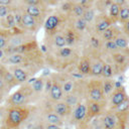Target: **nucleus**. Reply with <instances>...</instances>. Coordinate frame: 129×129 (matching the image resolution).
Wrapping results in <instances>:
<instances>
[{
    "instance_id": "f257e3e1",
    "label": "nucleus",
    "mask_w": 129,
    "mask_h": 129,
    "mask_svg": "<svg viewBox=\"0 0 129 129\" xmlns=\"http://www.w3.org/2000/svg\"><path fill=\"white\" fill-rule=\"evenodd\" d=\"M25 118L24 112L22 109L20 108H11L8 111V115H7V123L11 126V127H15L18 126Z\"/></svg>"
},
{
    "instance_id": "f03ea898",
    "label": "nucleus",
    "mask_w": 129,
    "mask_h": 129,
    "mask_svg": "<svg viewBox=\"0 0 129 129\" xmlns=\"http://www.w3.org/2000/svg\"><path fill=\"white\" fill-rule=\"evenodd\" d=\"M89 97L93 102H101L104 98V93L102 89V84H94L90 87L89 90Z\"/></svg>"
},
{
    "instance_id": "7ed1b4c3",
    "label": "nucleus",
    "mask_w": 129,
    "mask_h": 129,
    "mask_svg": "<svg viewBox=\"0 0 129 129\" xmlns=\"http://www.w3.org/2000/svg\"><path fill=\"white\" fill-rule=\"evenodd\" d=\"M49 96H50V99L54 102H57V101H60L62 99V96H63V92H62V88L61 86L57 83V82H53L51 83V86L49 88Z\"/></svg>"
},
{
    "instance_id": "20e7f679",
    "label": "nucleus",
    "mask_w": 129,
    "mask_h": 129,
    "mask_svg": "<svg viewBox=\"0 0 129 129\" xmlns=\"http://www.w3.org/2000/svg\"><path fill=\"white\" fill-rule=\"evenodd\" d=\"M72 111V107L69 106L64 101H57L55 102L54 104V107H53V112L56 113L57 115H59L61 118L62 117H66L68 116Z\"/></svg>"
},
{
    "instance_id": "39448f33",
    "label": "nucleus",
    "mask_w": 129,
    "mask_h": 129,
    "mask_svg": "<svg viewBox=\"0 0 129 129\" xmlns=\"http://www.w3.org/2000/svg\"><path fill=\"white\" fill-rule=\"evenodd\" d=\"M88 114V107L86 104L84 103H78L73 111V116H74V119L78 122L82 121L85 119V117L87 116Z\"/></svg>"
},
{
    "instance_id": "423d86ee",
    "label": "nucleus",
    "mask_w": 129,
    "mask_h": 129,
    "mask_svg": "<svg viewBox=\"0 0 129 129\" xmlns=\"http://www.w3.org/2000/svg\"><path fill=\"white\" fill-rule=\"evenodd\" d=\"M126 98H127L126 92L124 91V89L122 87L119 89H115V91L113 92L112 97H111V104L113 107H116L119 104H121Z\"/></svg>"
},
{
    "instance_id": "0eeeda50",
    "label": "nucleus",
    "mask_w": 129,
    "mask_h": 129,
    "mask_svg": "<svg viewBox=\"0 0 129 129\" xmlns=\"http://www.w3.org/2000/svg\"><path fill=\"white\" fill-rule=\"evenodd\" d=\"M25 100H26V95L24 94V92H23L22 90H18V91L14 92V93L11 95L9 102H10L13 106L18 107V106L23 105L24 102H25Z\"/></svg>"
},
{
    "instance_id": "6e6552de",
    "label": "nucleus",
    "mask_w": 129,
    "mask_h": 129,
    "mask_svg": "<svg viewBox=\"0 0 129 129\" xmlns=\"http://www.w3.org/2000/svg\"><path fill=\"white\" fill-rule=\"evenodd\" d=\"M103 127L104 129H115L116 125H117V117L115 114L109 113L107 115H105V117L103 118Z\"/></svg>"
},
{
    "instance_id": "1a4fd4ad",
    "label": "nucleus",
    "mask_w": 129,
    "mask_h": 129,
    "mask_svg": "<svg viewBox=\"0 0 129 129\" xmlns=\"http://www.w3.org/2000/svg\"><path fill=\"white\" fill-rule=\"evenodd\" d=\"M59 23V18L56 15H50L44 22V28L46 31H53Z\"/></svg>"
},
{
    "instance_id": "9d476101",
    "label": "nucleus",
    "mask_w": 129,
    "mask_h": 129,
    "mask_svg": "<svg viewBox=\"0 0 129 129\" xmlns=\"http://www.w3.org/2000/svg\"><path fill=\"white\" fill-rule=\"evenodd\" d=\"M12 75H13L14 79L16 80V82H17V83H20V84H21V83H24V82L27 80V78H28L26 72H25L24 70L20 69V68H15V69H13Z\"/></svg>"
},
{
    "instance_id": "9b49d317",
    "label": "nucleus",
    "mask_w": 129,
    "mask_h": 129,
    "mask_svg": "<svg viewBox=\"0 0 129 129\" xmlns=\"http://www.w3.org/2000/svg\"><path fill=\"white\" fill-rule=\"evenodd\" d=\"M103 67H104V62L102 60H100V59L92 62L91 63L90 74L92 76H101L102 75V71H103Z\"/></svg>"
},
{
    "instance_id": "f8f14e48",
    "label": "nucleus",
    "mask_w": 129,
    "mask_h": 129,
    "mask_svg": "<svg viewBox=\"0 0 129 129\" xmlns=\"http://www.w3.org/2000/svg\"><path fill=\"white\" fill-rule=\"evenodd\" d=\"M45 120H46L47 124H54V125H59V126H61V124H62L61 117L54 112L47 113L45 116Z\"/></svg>"
},
{
    "instance_id": "ddd939ff",
    "label": "nucleus",
    "mask_w": 129,
    "mask_h": 129,
    "mask_svg": "<svg viewBox=\"0 0 129 129\" xmlns=\"http://www.w3.org/2000/svg\"><path fill=\"white\" fill-rule=\"evenodd\" d=\"M35 18L28 15L27 13L22 14V26L27 29H33L35 27Z\"/></svg>"
},
{
    "instance_id": "4468645a",
    "label": "nucleus",
    "mask_w": 129,
    "mask_h": 129,
    "mask_svg": "<svg viewBox=\"0 0 129 129\" xmlns=\"http://www.w3.org/2000/svg\"><path fill=\"white\" fill-rule=\"evenodd\" d=\"M91 70V62L87 58H83L79 63V71L82 75H88L90 74Z\"/></svg>"
},
{
    "instance_id": "2eb2a0df",
    "label": "nucleus",
    "mask_w": 129,
    "mask_h": 129,
    "mask_svg": "<svg viewBox=\"0 0 129 129\" xmlns=\"http://www.w3.org/2000/svg\"><path fill=\"white\" fill-rule=\"evenodd\" d=\"M25 13H27L28 15L32 16L33 18L39 17L40 16V8L38 7V5H27L26 9H25Z\"/></svg>"
},
{
    "instance_id": "dca6fc26",
    "label": "nucleus",
    "mask_w": 129,
    "mask_h": 129,
    "mask_svg": "<svg viewBox=\"0 0 129 129\" xmlns=\"http://www.w3.org/2000/svg\"><path fill=\"white\" fill-rule=\"evenodd\" d=\"M7 60H8V62H10L12 64H19V63H22L24 61V56L22 55V53L14 52L8 56Z\"/></svg>"
},
{
    "instance_id": "f3484780",
    "label": "nucleus",
    "mask_w": 129,
    "mask_h": 129,
    "mask_svg": "<svg viewBox=\"0 0 129 129\" xmlns=\"http://www.w3.org/2000/svg\"><path fill=\"white\" fill-rule=\"evenodd\" d=\"M110 25H111V20L108 19V18H105V19L100 20V21L97 23L96 28H97V31H98V32L102 33V32L105 31L107 28H109Z\"/></svg>"
},
{
    "instance_id": "a211bd4d",
    "label": "nucleus",
    "mask_w": 129,
    "mask_h": 129,
    "mask_svg": "<svg viewBox=\"0 0 129 129\" xmlns=\"http://www.w3.org/2000/svg\"><path fill=\"white\" fill-rule=\"evenodd\" d=\"M113 40H114V42H115V44H116V46H117L118 49H125L128 46V40L125 37L116 36Z\"/></svg>"
},
{
    "instance_id": "6ab92c4d",
    "label": "nucleus",
    "mask_w": 129,
    "mask_h": 129,
    "mask_svg": "<svg viewBox=\"0 0 129 129\" xmlns=\"http://www.w3.org/2000/svg\"><path fill=\"white\" fill-rule=\"evenodd\" d=\"M102 89H103V93H104V95H108V94L112 93L113 90L115 89L113 81H111V80H107V81H105V82L102 84Z\"/></svg>"
},
{
    "instance_id": "aec40b11",
    "label": "nucleus",
    "mask_w": 129,
    "mask_h": 129,
    "mask_svg": "<svg viewBox=\"0 0 129 129\" xmlns=\"http://www.w3.org/2000/svg\"><path fill=\"white\" fill-rule=\"evenodd\" d=\"M43 87H44V83L41 79H35L31 82V88L33 89L34 92L36 93H39L43 90Z\"/></svg>"
},
{
    "instance_id": "412c9836",
    "label": "nucleus",
    "mask_w": 129,
    "mask_h": 129,
    "mask_svg": "<svg viewBox=\"0 0 129 129\" xmlns=\"http://www.w3.org/2000/svg\"><path fill=\"white\" fill-rule=\"evenodd\" d=\"M88 112H90L92 115H98L101 112V106L98 102H91L88 107Z\"/></svg>"
},
{
    "instance_id": "4be33fe9",
    "label": "nucleus",
    "mask_w": 129,
    "mask_h": 129,
    "mask_svg": "<svg viewBox=\"0 0 129 129\" xmlns=\"http://www.w3.org/2000/svg\"><path fill=\"white\" fill-rule=\"evenodd\" d=\"M114 109H115L116 113H124V112H126L129 109V99L126 98L121 104H119L118 106L114 107Z\"/></svg>"
},
{
    "instance_id": "5701e85b",
    "label": "nucleus",
    "mask_w": 129,
    "mask_h": 129,
    "mask_svg": "<svg viewBox=\"0 0 129 129\" xmlns=\"http://www.w3.org/2000/svg\"><path fill=\"white\" fill-rule=\"evenodd\" d=\"M120 5L117 4V3H112L110 5V10H109V13H110V16L111 18H118L119 17V12H120Z\"/></svg>"
},
{
    "instance_id": "b1692460",
    "label": "nucleus",
    "mask_w": 129,
    "mask_h": 129,
    "mask_svg": "<svg viewBox=\"0 0 129 129\" xmlns=\"http://www.w3.org/2000/svg\"><path fill=\"white\" fill-rule=\"evenodd\" d=\"M63 36H64L66 43H67L68 46H71L72 44L75 43V41H76V34H75L74 31H72V30H68L67 33H66V35H63Z\"/></svg>"
},
{
    "instance_id": "393cba45",
    "label": "nucleus",
    "mask_w": 129,
    "mask_h": 129,
    "mask_svg": "<svg viewBox=\"0 0 129 129\" xmlns=\"http://www.w3.org/2000/svg\"><path fill=\"white\" fill-rule=\"evenodd\" d=\"M102 76L106 79H110L113 76V69L110 63H104L103 71H102Z\"/></svg>"
},
{
    "instance_id": "a878e982",
    "label": "nucleus",
    "mask_w": 129,
    "mask_h": 129,
    "mask_svg": "<svg viewBox=\"0 0 129 129\" xmlns=\"http://www.w3.org/2000/svg\"><path fill=\"white\" fill-rule=\"evenodd\" d=\"M87 23H88V22H87L83 17H79V18L76 20V22H75V27H76L77 30L83 31V30L86 29V27H87Z\"/></svg>"
},
{
    "instance_id": "bb28decb",
    "label": "nucleus",
    "mask_w": 129,
    "mask_h": 129,
    "mask_svg": "<svg viewBox=\"0 0 129 129\" xmlns=\"http://www.w3.org/2000/svg\"><path fill=\"white\" fill-rule=\"evenodd\" d=\"M53 41H54V45H55L56 47H58V48L63 47V46H66V45H67V43H66V39H64V36H63V35H61V34H57V35H55V36H54Z\"/></svg>"
},
{
    "instance_id": "cd10ccee",
    "label": "nucleus",
    "mask_w": 129,
    "mask_h": 129,
    "mask_svg": "<svg viewBox=\"0 0 129 129\" xmlns=\"http://www.w3.org/2000/svg\"><path fill=\"white\" fill-rule=\"evenodd\" d=\"M102 37L105 39V40H111V39H114L115 38V31L113 28L109 27L107 28L105 31L102 32Z\"/></svg>"
},
{
    "instance_id": "c85d7f7f",
    "label": "nucleus",
    "mask_w": 129,
    "mask_h": 129,
    "mask_svg": "<svg viewBox=\"0 0 129 129\" xmlns=\"http://www.w3.org/2000/svg\"><path fill=\"white\" fill-rule=\"evenodd\" d=\"M72 52H73V49L71 48V46L66 45V46L59 48L58 54H59V56H61L63 58H67V57H69V56L72 55Z\"/></svg>"
},
{
    "instance_id": "c756f323",
    "label": "nucleus",
    "mask_w": 129,
    "mask_h": 129,
    "mask_svg": "<svg viewBox=\"0 0 129 129\" xmlns=\"http://www.w3.org/2000/svg\"><path fill=\"white\" fill-rule=\"evenodd\" d=\"M2 78L6 85H14L16 83V80L14 79L12 73H10V72H5L4 75L2 76Z\"/></svg>"
},
{
    "instance_id": "7c9ffc66",
    "label": "nucleus",
    "mask_w": 129,
    "mask_h": 129,
    "mask_svg": "<svg viewBox=\"0 0 129 129\" xmlns=\"http://www.w3.org/2000/svg\"><path fill=\"white\" fill-rule=\"evenodd\" d=\"M113 59L116 63L118 64H123L126 60V55L123 54V53H120V52H114L113 53Z\"/></svg>"
},
{
    "instance_id": "2f4dec72",
    "label": "nucleus",
    "mask_w": 129,
    "mask_h": 129,
    "mask_svg": "<svg viewBox=\"0 0 129 129\" xmlns=\"http://www.w3.org/2000/svg\"><path fill=\"white\" fill-rule=\"evenodd\" d=\"M119 18L122 21H126V20L129 19V8L128 7H122V8H120Z\"/></svg>"
},
{
    "instance_id": "473e14b6",
    "label": "nucleus",
    "mask_w": 129,
    "mask_h": 129,
    "mask_svg": "<svg viewBox=\"0 0 129 129\" xmlns=\"http://www.w3.org/2000/svg\"><path fill=\"white\" fill-rule=\"evenodd\" d=\"M82 17H83L87 22H91V21L94 19V17H95V12H94V10H92V9L85 10Z\"/></svg>"
},
{
    "instance_id": "72a5a7b5",
    "label": "nucleus",
    "mask_w": 129,
    "mask_h": 129,
    "mask_svg": "<svg viewBox=\"0 0 129 129\" xmlns=\"http://www.w3.org/2000/svg\"><path fill=\"white\" fill-rule=\"evenodd\" d=\"M5 19H6V23H7V26L9 27V28H13L16 24H15V19H14V14L13 13H8L7 15H6V17H5Z\"/></svg>"
},
{
    "instance_id": "f704fd0d",
    "label": "nucleus",
    "mask_w": 129,
    "mask_h": 129,
    "mask_svg": "<svg viewBox=\"0 0 129 129\" xmlns=\"http://www.w3.org/2000/svg\"><path fill=\"white\" fill-rule=\"evenodd\" d=\"M61 88H62V92H63V93H66V94H70V93L73 91L74 84H73L72 81H67V82L61 86Z\"/></svg>"
},
{
    "instance_id": "c9c22d12",
    "label": "nucleus",
    "mask_w": 129,
    "mask_h": 129,
    "mask_svg": "<svg viewBox=\"0 0 129 129\" xmlns=\"http://www.w3.org/2000/svg\"><path fill=\"white\" fill-rule=\"evenodd\" d=\"M64 102H66V103H67V104H68L69 106H71V107H73V106H76V105L78 104L77 98H76L75 96L71 95V94H69V95L67 96V98H66Z\"/></svg>"
},
{
    "instance_id": "e433bc0d",
    "label": "nucleus",
    "mask_w": 129,
    "mask_h": 129,
    "mask_svg": "<svg viewBox=\"0 0 129 129\" xmlns=\"http://www.w3.org/2000/svg\"><path fill=\"white\" fill-rule=\"evenodd\" d=\"M105 47H106L108 50H110V51H116V50L118 49L113 39H111V40H106V42H105Z\"/></svg>"
},
{
    "instance_id": "4c0bfd02",
    "label": "nucleus",
    "mask_w": 129,
    "mask_h": 129,
    "mask_svg": "<svg viewBox=\"0 0 129 129\" xmlns=\"http://www.w3.org/2000/svg\"><path fill=\"white\" fill-rule=\"evenodd\" d=\"M73 10H74V13L79 16V17H82L83 14H84V11H85V8L82 6V5H75L73 7Z\"/></svg>"
},
{
    "instance_id": "58836bf2",
    "label": "nucleus",
    "mask_w": 129,
    "mask_h": 129,
    "mask_svg": "<svg viewBox=\"0 0 129 129\" xmlns=\"http://www.w3.org/2000/svg\"><path fill=\"white\" fill-rule=\"evenodd\" d=\"M8 13H9L8 7L4 5H0V18H5Z\"/></svg>"
},
{
    "instance_id": "ea45409f",
    "label": "nucleus",
    "mask_w": 129,
    "mask_h": 129,
    "mask_svg": "<svg viewBox=\"0 0 129 129\" xmlns=\"http://www.w3.org/2000/svg\"><path fill=\"white\" fill-rule=\"evenodd\" d=\"M14 19H15V24L17 26L22 25V15L19 13H15L14 14Z\"/></svg>"
},
{
    "instance_id": "a19ab883",
    "label": "nucleus",
    "mask_w": 129,
    "mask_h": 129,
    "mask_svg": "<svg viewBox=\"0 0 129 129\" xmlns=\"http://www.w3.org/2000/svg\"><path fill=\"white\" fill-rule=\"evenodd\" d=\"M7 46V39L3 35H0V48H5Z\"/></svg>"
},
{
    "instance_id": "79ce46f5",
    "label": "nucleus",
    "mask_w": 129,
    "mask_h": 129,
    "mask_svg": "<svg viewBox=\"0 0 129 129\" xmlns=\"http://www.w3.org/2000/svg\"><path fill=\"white\" fill-rule=\"evenodd\" d=\"M91 44L93 45V47L97 48L99 46V44H100V40L98 38H96V37H92L91 38Z\"/></svg>"
},
{
    "instance_id": "37998d69",
    "label": "nucleus",
    "mask_w": 129,
    "mask_h": 129,
    "mask_svg": "<svg viewBox=\"0 0 129 129\" xmlns=\"http://www.w3.org/2000/svg\"><path fill=\"white\" fill-rule=\"evenodd\" d=\"M41 0H24L27 5H38Z\"/></svg>"
},
{
    "instance_id": "c03bdc74",
    "label": "nucleus",
    "mask_w": 129,
    "mask_h": 129,
    "mask_svg": "<svg viewBox=\"0 0 129 129\" xmlns=\"http://www.w3.org/2000/svg\"><path fill=\"white\" fill-rule=\"evenodd\" d=\"M45 129H62L59 125H54V124H47L45 126Z\"/></svg>"
},
{
    "instance_id": "a18cd8bd",
    "label": "nucleus",
    "mask_w": 129,
    "mask_h": 129,
    "mask_svg": "<svg viewBox=\"0 0 129 129\" xmlns=\"http://www.w3.org/2000/svg\"><path fill=\"white\" fill-rule=\"evenodd\" d=\"M124 30H125V32L127 34H129V19L126 20L125 23H124Z\"/></svg>"
},
{
    "instance_id": "49530a36",
    "label": "nucleus",
    "mask_w": 129,
    "mask_h": 129,
    "mask_svg": "<svg viewBox=\"0 0 129 129\" xmlns=\"http://www.w3.org/2000/svg\"><path fill=\"white\" fill-rule=\"evenodd\" d=\"M5 86H6V84H5V82H4L3 78H2V76H0V91H2V90L5 88Z\"/></svg>"
},
{
    "instance_id": "de8ad7c7",
    "label": "nucleus",
    "mask_w": 129,
    "mask_h": 129,
    "mask_svg": "<svg viewBox=\"0 0 129 129\" xmlns=\"http://www.w3.org/2000/svg\"><path fill=\"white\" fill-rule=\"evenodd\" d=\"M12 0H0V5H4V6H7L11 3Z\"/></svg>"
},
{
    "instance_id": "09e8293b",
    "label": "nucleus",
    "mask_w": 129,
    "mask_h": 129,
    "mask_svg": "<svg viewBox=\"0 0 129 129\" xmlns=\"http://www.w3.org/2000/svg\"><path fill=\"white\" fill-rule=\"evenodd\" d=\"M3 57H4V51H3V49L0 48V59H2Z\"/></svg>"
},
{
    "instance_id": "8fccbe9b",
    "label": "nucleus",
    "mask_w": 129,
    "mask_h": 129,
    "mask_svg": "<svg viewBox=\"0 0 129 129\" xmlns=\"http://www.w3.org/2000/svg\"><path fill=\"white\" fill-rule=\"evenodd\" d=\"M115 3H117V4H119V5H122V4L124 3V0H116Z\"/></svg>"
},
{
    "instance_id": "3c124183",
    "label": "nucleus",
    "mask_w": 129,
    "mask_h": 129,
    "mask_svg": "<svg viewBox=\"0 0 129 129\" xmlns=\"http://www.w3.org/2000/svg\"><path fill=\"white\" fill-rule=\"evenodd\" d=\"M43 1H45V2H48V3H52L54 0H43Z\"/></svg>"
},
{
    "instance_id": "603ef678",
    "label": "nucleus",
    "mask_w": 129,
    "mask_h": 129,
    "mask_svg": "<svg viewBox=\"0 0 129 129\" xmlns=\"http://www.w3.org/2000/svg\"><path fill=\"white\" fill-rule=\"evenodd\" d=\"M1 117H2V113H1V111H0V120H1Z\"/></svg>"
},
{
    "instance_id": "864d4df0",
    "label": "nucleus",
    "mask_w": 129,
    "mask_h": 129,
    "mask_svg": "<svg viewBox=\"0 0 129 129\" xmlns=\"http://www.w3.org/2000/svg\"><path fill=\"white\" fill-rule=\"evenodd\" d=\"M127 129H129V127H128V128H127Z\"/></svg>"
}]
</instances>
